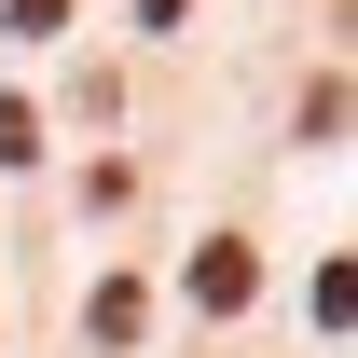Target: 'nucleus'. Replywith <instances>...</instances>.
Wrapping results in <instances>:
<instances>
[{"mask_svg": "<svg viewBox=\"0 0 358 358\" xmlns=\"http://www.w3.org/2000/svg\"><path fill=\"white\" fill-rule=\"evenodd\" d=\"M248 289H262V262H248V248H193V303H207V317H234Z\"/></svg>", "mask_w": 358, "mask_h": 358, "instance_id": "1", "label": "nucleus"}]
</instances>
